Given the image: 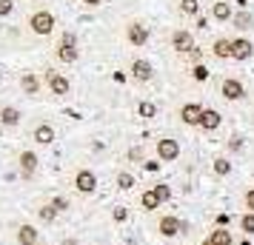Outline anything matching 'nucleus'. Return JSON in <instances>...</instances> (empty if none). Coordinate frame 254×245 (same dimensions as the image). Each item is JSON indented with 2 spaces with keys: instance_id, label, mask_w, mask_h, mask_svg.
I'll use <instances>...</instances> for the list:
<instances>
[{
  "instance_id": "obj_1",
  "label": "nucleus",
  "mask_w": 254,
  "mask_h": 245,
  "mask_svg": "<svg viewBox=\"0 0 254 245\" xmlns=\"http://www.w3.org/2000/svg\"><path fill=\"white\" fill-rule=\"evenodd\" d=\"M55 26H58V17L46 6H37V9H32L26 14V29H29V35H35V37H52L55 35Z\"/></svg>"
},
{
  "instance_id": "obj_2",
  "label": "nucleus",
  "mask_w": 254,
  "mask_h": 245,
  "mask_svg": "<svg viewBox=\"0 0 254 245\" xmlns=\"http://www.w3.org/2000/svg\"><path fill=\"white\" fill-rule=\"evenodd\" d=\"M52 57L58 60L60 66H71V63H77V57H80L77 35H74V32H60V37L55 40V46H52Z\"/></svg>"
},
{
  "instance_id": "obj_3",
  "label": "nucleus",
  "mask_w": 254,
  "mask_h": 245,
  "mask_svg": "<svg viewBox=\"0 0 254 245\" xmlns=\"http://www.w3.org/2000/svg\"><path fill=\"white\" fill-rule=\"evenodd\" d=\"M123 40H126V46H131V49L149 46L151 32H149V26H146V20H140V17H128L126 23H123Z\"/></svg>"
},
{
  "instance_id": "obj_4",
  "label": "nucleus",
  "mask_w": 254,
  "mask_h": 245,
  "mask_svg": "<svg viewBox=\"0 0 254 245\" xmlns=\"http://www.w3.org/2000/svg\"><path fill=\"white\" fill-rule=\"evenodd\" d=\"M43 83H46V89L52 97H69L71 94V83L69 77L58 69H43Z\"/></svg>"
},
{
  "instance_id": "obj_5",
  "label": "nucleus",
  "mask_w": 254,
  "mask_h": 245,
  "mask_svg": "<svg viewBox=\"0 0 254 245\" xmlns=\"http://www.w3.org/2000/svg\"><path fill=\"white\" fill-rule=\"evenodd\" d=\"M169 46H172L177 54H191V51L197 49L194 46V35H191L189 29H180V26L169 32Z\"/></svg>"
},
{
  "instance_id": "obj_6",
  "label": "nucleus",
  "mask_w": 254,
  "mask_h": 245,
  "mask_svg": "<svg viewBox=\"0 0 254 245\" xmlns=\"http://www.w3.org/2000/svg\"><path fill=\"white\" fill-rule=\"evenodd\" d=\"M71 186H74V191H77V194L89 197V194H94V191H97V174H94L92 168H77V171H74V177H71Z\"/></svg>"
},
{
  "instance_id": "obj_7",
  "label": "nucleus",
  "mask_w": 254,
  "mask_h": 245,
  "mask_svg": "<svg viewBox=\"0 0 254 245\" xmlns=\"http://www.w3.org/2000/svg\"><path fill=\"white\" fill-rule=\"evenodd\" d=\"M154 154H157L160 163H174V160L180 157V140H174V137H160V140H154Z\"/></svg>"
},
{
  "instance_id": "obj_8",
  "label": "nucleus",
  "mask_w": 254,
  "mask_h": 245,
  "mask_svg": "<svg viewBox=\"0 0 254 245\" xmlns=\"http://www.w3.org/2000/svg\"><path fill=\"white\" fill-rule=\"evenodd\" d=\"M128 74H131L134 83H151L154 80V66H151V60H146V57H131Z\"/></svg>"
},
{
  "instance_id": "obj_9",
  "label": "nucleus",
  "mask_w": 254,
  "mask_h": 245,
  "mask_svg": "<svg viewBox=\"0 0 254 245\" xmlns=\"http://www.w3.org/2000/svg\"><path fill=\"white\" fill-rule=\"evenodd\" d=\"M17 86H20V92L29 94V97H40V94H43V77H40L37 71H20Z\"/></svg>"
},
{
  "instance_id": "obj_10",
  "label": "nucleus",
  "mask_w": 254,
  "mask_h": 245,
  "mask_svg": "<svg viewBox=\"0 0 254 245\" xmlns=\"http://www.w3.org/2000/svg\"><path fill=\"white\" fill-rule=\"evenodd\" d=\"M254 57V43L246 35H234L231 37V60L237 63H246V60Z\"/></svg>"
},
{
  "instance_id": "obj_11",
  "label": "nucleus",
  "mask_w": 254,
  "mask_h": 245,
  "mask_svg": "<svg viewBox=\"0 0 254 245\" xmlns=\"http://www.w3.org/2000/svg\"><path fill=\"white\" fill-rule=\"evenodd\" d=\"M220 94L229 100V103H237L246 97V86H243L237 77H220Z\"/></svg>"
},
{
  "instance_id": "obj_12",
  "label": "nucleus",
  "mask_w": 254,
  "mask_h": 245,
  "mask_svg": "<svg viewBox=\"0 0 254 245\" xmlns=\"http://www.w3.org/2000/svg\"><path fill=\"white\" fill-rule=\"evenodd\" d=\"M17 163H20V177L23 180H32L37 171V165H40V157H37L32 148H23V151L17 154Z\"/></svg>"
},
{
  "instance_id": "obj_13",
  "label": "nucleus",
  "mask_w": 254,
  "mask_h": 245,
  "mask_svg": "<svg viewBox=\"0 0 254 245\" xmlns=\"http://www.w3.org/2000/svg\"><path fill=\"white\" fill-rule=\"evenodd\" d=\"M200 120H203V105L200 103H183L180 105V123H183V126L200 129Z\"/></svg>"
},
{
  "instance_id": "obj_14",
  "label": "nucleus",
  "mask_w": 254,
  "mask_h": 245,
  "mask_svg": "<svg viewBox=\"0 0 254 245\" xmlns=\"http://www.w3.org/2000/svg\"><path fill=\"white\" fill-rule=\"evenodd\" d=\"M180 231H183V222H180V217H174V214H163L160 220H157V234H160V237H166V240L177 237Z\"/></svg>"
},
{
  "instance_id": "obj_15",
  "label": "nucleus",
  "mask_w": 254,
  "mask_h": 245,
  "mask_svg": "<svg viewBox=\"0 0 254 245\" xmlns=\"http://www.w3.org/2000/svg\"><path fill=\"white\" fill-rule=\"evenodd\" d=\"M20 120H23L20 108H14V105H9V103H0V126H6V129H17Z\"/></svg>"
},
{
  "instance_id": "obj_16",
  "label": "nucleus",
  "mask_w": 254,
  "mask_h": 245,
  "mask_svg": "<svg viewBox=\"0 0 254 245\" xmlns=\"http://www.w3.org/2000/svg\"><path fill=\"white\" fill-rule=\"evenodd\" d=\"M208 51H211V57H217V60H231V37H226V35L214 37Z\"/></svg>"
},
{
  "instance_id": "obj_17",
  "label": "nucleus",
  "mask_w": 254,
  "mask_h": 245,
  "mask_svg": "<svg viewBox=\"0 0 254 245\" xmlns=\"http://www.w3.org/2000/svg\"><path fill=\"white\" fill-rule=\"evenodd\" d=\"M211 17H214L217 23H231L234 9H231L229 0H214V3H211Z\"/></svg>"
},
{
  "instance_id": "obj_18",
  "label": "nucleus",
  "mask_w": 254,
  "mask_h": 245,
  "mask_svg": "<svg viewBox=\"0 0 254 245\" xmlns=\"http://www.w3.org/2000/svg\"><path fill=\"white\" fill-rule=\"evenodd\" d=\"M55 126H49V123H40V126H35V131H32V140L37 143V146H52L55 143Z\"/></svg>"
},
{
  "instance_id": "obj_19",
  "label": "nucleus",
  "mask_w": 254,
  "mask_h": 245,
  "mask_svg": "<svg viewBox=\"0 0 254 245\" xmlns=\"http://www.w3.org/2000/svg\"><path fill=\"white\" fill-rule=\"evenodd\" d=\"M231 26L237 29V32H252V26H254V14L249 12V9H237L234 12V17H231Z\"/></svg>"
},
{
  "instance_id": "obj_20",
  "label": "nucleus",
  "mask_w": 254,
  "mask_h": 245,
  "mask_svg": "<svg viewBox=\"0 0 254 245\" xmlns=\"http://www.w3.org/2000/svg\"><path fill=\"white\" fill-rule=\"evenodd\" d=\"M223 123V114L217 108H203V120H200V129L203 131H217Z\"/></svg>"
},
{
  "instance_id": "obj_21",
  "label": "nucleus",
  "mask_w": 254,
  "mask_h": 245,
  "mask_svg": "<svg viewBox=\"0 0 254 245\" xmlns=\"http://www.w3.org/2000/svg\"><path fill=\"white\" fill-rule=\"evenodd\" d=\"M180 17H200V0H174Z\"/></svg>"
},
{
  "instance_id": "obj_22",
  "label": "nucleus",
  "mask_w": 254,
  "mask_h": 245,
  "mask_svg": "<svg viewBox=\"0 0 254 245\" xmlns=\"http://www.w3.org/2000/svg\"><path fill=\"white\" fill-rule=\"evenodd\" d=\"M17 245H37V228L35 225L23 222V225L17 228Z\"/></svg>"
},
{
  "instance_id": "obj_23",
  "label": "nucleus",
  "mask_w": 254,
  "mask_h": 245,
  "mask_svg": "<svg viewBox=\"0 0 254 245\" xmlns=\"http://www.w3.org/2000/svg\"><path fill=\"white\" fill-rule=\"evenodd\" d=\"M163 202H160V197H157V191L154 188H149V191H143L140 194V208L143 211H154V208H160Z\"/></svg>"
},
{
  "instance_id": "obj_24",
  "label": "nucleus",
  "mask_w": 254,
  "mask_h": 245,
  "mask_svg": "<svg viewBox=\"0 0 254 245\" xmlns=\"http://www.w3.org/2000/svg\"><path fill=\"white\" fill-rule=\"evenodd\" d=\"M208 240L214 245H234V237H231V231L229 228H211V234H208Z\"/></svg>"
},
{
  "instance_id": "obj_25",
  "label": "nucleus",
  "mask_w": 254,
  "mask_h": 245,
  "mask_svg": "<svg viewBox=\"0 0 254 245\" xmlns=\"http://www.w3.org/2000/svg\"><path fill=\"white\" fill-rule=\"evenodd\" d=\"M115 186L120 188V191H131V188L137 186V183H134V174H131V171H117Z\"/></svg>"
},
{
  "instance_id": "obj_26",
  "label": "nucleus",
  "mask_w": 254,
  "mask_h": 245,
  "mask_svg": "<svg viewBox=\"0 0 254 245\" xmlns=\"http://www.w3.org/2000/svg\"><path fill=\"white\" fill-rule=\"evenodd\" d=\"M55 217H58V211H55V205H52V202H46V205H40V208H37V220L40 222H55Z\"/></svg>"
},
{
  "instance_id": "obj_27",
  "label": "nucleus",
  "mask_w": 254,
  "mask_h": 245,
  "mask_svg": "<svg viewBox=\"0 0 254 245\" xmlns=\"http://www.w3.org/2000/svg\"><path fill=\"white\" fill-rule=\"evenodd\" d=\"M214 174H220V177H226V174H231V163H229V157H214Z\"/></svg>"
},
{
  "instance_id": "obj_28",
  "label": "nucleus",
  "mask_w": 254,
  "mask_h": 245,
  "mask_svg": "<svg viewBox=\"0 0 254 245\" xmlns=\"http://www.w3.org/2000/svg\"><path fill=\"white\" fill-rule=\"evenodd\" d=\"M137 114L146 117V120H151V117H157V105L149 103V100H143V103H137Z\"/></svg>"
},
{
  "instance_id": "obj_29",
  "label": "nucleus",
  "mask_w": 254,
  "mask_h": 245,
  "mask_svg": "<svg viewBox=\"0 0 254 245\" xmlns=\"http://www.w3.org/2000/svg\"><path fill=\"white\" fill-rule=\"evenodd\" d=\"M240 228L246 231V237H252L254 234V211H246L240 217Z\"/></svg>"
},
{
  "instance_id": "obj_30",
  "label": "nucleus",
  "mask_w": 254,
  "mask_h": 245,
  "mask_svg": "<svg viewBox=\"0 0 254 245\" xmlns=\"http://www.w3.org/2000/svg\"><path fill=\"white\" fill-rule=\"evenodd\" d=\"M49 202H52V205H55V211H58V214H66V211L71 208L69 197H60V194H55V197L49 199Z\"/></svg>"
},
{
  "instance_id": "obj_31",
  "label": "nucleus",
  "mask_w": 254,
  "mask_h": 245,
  "mask_svg": "<svg viewBox=\"0 0 254 245\" xmlns=\"http://www.w3.org/2000/svg\"><path fill=\"white\" fill-rule=\"evenodd\" d=\"M206 77H208V69H206V63H191V80L203 83Z\"/></svg>"
},
{
  "instance_id": "obj_32",
  "label": "nucleus",
  "mask_w": 254,
  "mask_h": 245,
  "mask_svg": "<svg viewBox=\"0 0 254 245\" xmlns=\"http://www.w3.org/2000/svg\"><path fill=\"white\" fill-rule=\"evenodd\" d=\"M126 217H128V208H126V205H117V208L112 211V220H115V222H126Z\"/></svg>"
},
{
  "instance_id": "obj_33",
  "label": "nucleus",
  "mask_w": 254,
  "mask_h": 245,
  "mask_svg": "<svg viewBox=\"0 0 254 245\" xmlns=\"http://www.w3.org/2000/svg\"><path fill=\"white\" fill-rule=\"evenodd\" d=\"M14 12V0H0V17H9Z\"/></svg>"
},
{
  "instance_id": "obj_34",
  "label": "nucleus",
  "mask_w": 254,
  "mask_h": 245,
  "mask_svg": "<svg viewBox=\"0 0 254 245\" xmlns=\"http://www.w3.org/2000/svg\"><path fill=\"white\" fill-rule=\"evenodd\" d=\"M154 191H157V197H160V202H169V197H172V188L169 186H154Z\"/></svg>"
},
{
  "instance_id": "obj_35",
  "label": "nucleus",
  "mask_w": 254,
  "mask_h": 245,
  "mask_svg": "<svg viewBox=\"0 0 254 245\" xmlns=\"http://www.w3.org/2000/svg\"><path fill=\"white\" fill-rule=\"evenodd\" d=\"M243 205H246V211H254V188H249L243 194Z\"/></svg>"
},
{
  "instance_id": "obj_36",
  "label": "nucleus",
  "mask_w": 254,
  "mask_h": 245,
  "mask_svg": "<svg viewBox=\"0 0 254 245\" xmlns=\"http://www.w3.org/2000/svg\"><path fill=\"white\" fill-rule=\"evenodd\" d=\"M128 160H131V163H143V148H128Z\"/></svg>"
},
{
  "instance_id": "obj_37",
  "label": "nucleus",
  "mask_w": 254,
  "mask_h": 245,
  "mask_svg": "<svg viewBox=\"0 0 254 245\" xmlns=\"http://www.w3.org/2000/svg\"><path fill=\"white\" fill-rule=\"evenodd\" d=\"M77 3H80L83 9H100L106 0H77Z\"/></svg>"
},
{
  "instance_id": "obj_38",
  "label": "nucleus",
  "mask_w": 254,
  "mask_h": 245,
  "mask_svg": "<svg viewBox=\"0 0 254 245\" xmlns=\"http://www.w3.org/2000/svg\"><path fill=\"white\" fill-rule=\"evenodd\" d=\"M217 225H220V228H229V217H226V214H220V217H217Z\"/></svg>"
},
{
  "instance_id": "obj_39",
  "label": "nucleus",
  "mask_w": 254,
  "mask_h": 245,
  "mask_svg": "<svg viewBox=\"0 0 254 245\" xmlns=\"http://www.w3.org/2000/svg\"><path fill=\"white\" fill-rule=\"evenodd\" d=\"M240 140H243L240 134H234V137H231V148H240Z\"/></svg>"
},
{
  "instance_id": "obj_40",
  "label": "nucleus",
  "mask_w": 254,
  "mask_h": 245,
  "mask_svg": "<svg viewBox=\"0 0 254 245\" xmlns=\"http://www.w3.org/2000/svg\"><path fill=\"white\" fill-rule=\"evenodd\" d=\"M63 245H77V240H63Z\"/></svg>"
},
{
  "instance_id": "obj_41",
  "label": "nucleus",
  "mask_w": 254,
  "mask_h": 245,
  "mask_svg": "<svg viewBox=\"0 0 254 245\" xmlns=\"http://www.w3.org/2000/svg\"><path fill=\"white\" fill-rule=\"evenodd\" d=\"M200 245H214V243H211V240H203V243H200Z\"/></svg>"
}]
</instances>
